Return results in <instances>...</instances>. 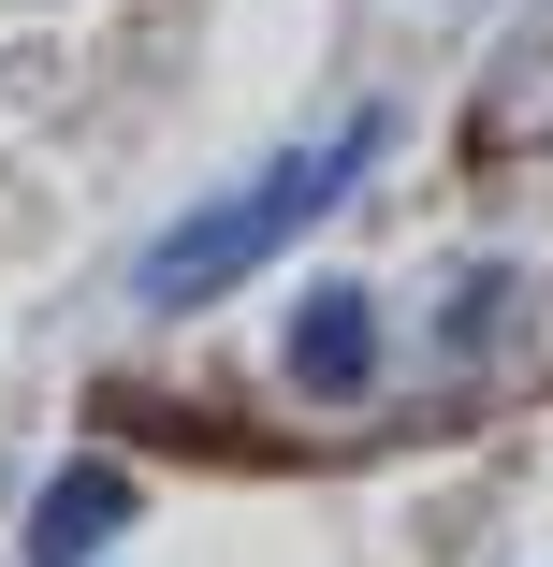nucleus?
I'll list each match as a JSON object with an SVG mask.
<instances>
[{"label": "nucleus", "instance_id": "1", "mask_svg": "<svg viewBox=\"0 0 553 567\" xmlns=\"http://www.w3.org/2000/svg\"><path fill=\"white\" fill-rule=\"evenodd\" d=\"M393 146V117H350V132H320V146H291V161H263L248 189H218L204 218H175V234L146 248V306H218V291H234L248 262H277L291 234H306V218H336L350 204V175Z\"/></svg>", "mask_w": 553, "mask_h": 567}, {"label": "nucleus", "instance_id": "2", "mask_svg": "<svg viewBox=\"0 0 553 567\" xmlns=\"http://www.w3.org/2000/svg\"><path fill=\"white\" fill-rule=\"evenodd\" d=\"M132 509H146V495H132L117 466H59V481H44V509H30V567H88Z\"/></svg>", "mask_w": 553, "mask_h": 567}, {"label": "nucleus", "instance_id": "3", "mask_svg": "<svg viewBox=\"0 0 553 567\" xmlns=\"http://www.w3.org/2000/svg\"><path fill=\"white\" fill-rule=\"evenodd\" d=\"M365 364H379V306H365V291H306L291 379H306V393H365Z\"/></svg>", "mask_w": 553, "mask_h": 567}]
</instances>
